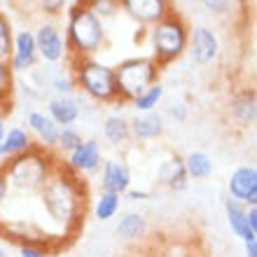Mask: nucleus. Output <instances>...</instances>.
Segmentation results:
<instances>
[{
  "label": "nucleus",
  "mask_w": 257,
  "mask_h": 257,
  "mask_svg": "<svg viewBox=\"0 0 257 257\" xmlns=\"http://www.w3.org/2000/svg\"><path fill=\"white\" fill-rule=\"evenodd\" d=\"M115 231H117V236L124 238V241H138L148 231L145 215H141V213H126V215L119 217Z\"/></svg>",
  "instance_id": "nucleus-22"
},
{
  "label": "nucleus",
  "mask_w": 257,
  "mask_h": 257,
  "mask_svg": "<svg viewBox=\"0 0 257 257\" xmlns=\"http://www.w3.org/2000/svg\"><path fill=\"white\" fill-rule=\"evenodd\" d=\"M187 54L194 63L206 66L213 63L220 54V40H217L215 31L208 26H194L190 28V40H187Z\"/></svg>",
  "instance_id": "nucleus-8"
},
{
  "label": "nucleus",
  "mask_w": 257,
  "mask_h": 257,
  "mask_svg": "<svg viewBox=\"0 0 257 257\" xmlns=\"http://www.w3.org/2000/svg\"><path fill=\"white\" fill-rule=\"evenodd\" d=\"M157 183L169 187L173 192H180L187 187L190 183V176L185 171V164H183V157H169L166 162H162L157 166Z\"/></svg>",
  "instance_id": "nucleus-15"
},
{
  "label": "nucleus",
  "mask_w": 257,
  "mask_h": 257,
  "mask_svg": "<svg viewBox=\"0 0 257 257\" xmlns=\"http://www.w3.org/2000/svg\"><path fill=\"white\" fill-rule=\"evenodd\" d=\"M52 162H54V157L49 155L47 148L33 145L24 155L10 157L3 164V173H5V180L10 187L19 192H33L40 190L47 183V178L52 176V171H54Z\"/></svg>",
  "instance_id": "nucleus-3"
},
{
  "label": "nucleus",
  "mask_w": 257,
  "mask_h": 257,
  "mask_svg": "<svg viewBox=\"0 0 257 257\" xmlns=\"http://www.w3.org/2000/svg\"><path fill=\"white\" fill-rule=\"evenodd\" d=\"M169 115L176 119V122H187V117H190V108H187V103L183 101H173L169 105Z\"/></svg>",
  "instance_id": "nucleus-34"
},
{
  "label": "nucleus",
  "mask_w": 257,
  "mask_h": 257,
  "mask_svg": "<svg viewBox=\"0 0 257 257\" xmlns=\"http://www.w3.org/2000/svg\"><path fill=\"white\" fill-rule=\"evenodd\" d=\"M68 0H38V7L45 17H59L66 10Z\"/></svg>",
  "instance_id": "nucleus-32"
},
{
  "label": "nucleus",
  "mask_w": 257,
  "mask_h": 257,
  "mask_svg": "<svg viewBox=\"0 0 257 257\" xmlns=\"http://www.w3.org/2000/svg\"><path fill=\"white\" fill-rule=\"evenodd\" d=\"M257 238V206H248L243 215V241Z\"/></svg>",
  "instance_id": "nucleus-31"
},
{
  "label": "nucleus",
  "mask_w": 257,
  "mask_h": 257,
  "mask_svg": "<svg viewBox=\"0 0 257 257\" xmlns=\"http://www.w3.org/2000/svg\"><path fill=\"white\" fill-rule=\"evenodd\" d=\"M101 187L103 192H110V194H126V190H131L128 169L117 159H105L101 164Z\"/></svg>",
  "instance_id": "nucleus-13"
},
{
  "label": "nucleus",
  "mask_w": 257,
  "mask_h": 257,
  "mask_svg": "<svg viewBox=\"0 0 257 257\" xmlns=\"http://www.w3.org/2000/svg\"><path fill=\"white\" fill-rule=\"evenodd\" d=\"M33 38H35V49H38V59H42L45 63H61L68 56L63 35L54 24L38 26Z\"/></svg>",
  "instance_id": "nucleus-10"
},
{
  "label": "nucleus",
  "mask_w": 257,
  "mask_h": 257,
  "mask_svg": "<svg viewBox=\"0 0 257 257\" xmlns=\"http://www.w3.org/2000/svg\"><path fill=\"white\" fill-rule=\"evenodd\" d=\"M131 136L141 138V141H155L164 134V117L152 110V112H138L134 119H128Z\"/></svg>",
  "instance_id": "nucleus-18"
},
{
  "label": "nucleus",
  "mask_w": 257,
  "mask_h": 257,
  "mask_svg": "<svg viewBox=\"0 0 257 257\" xmlns=\"http://www.w3.org/2000/svg\"><path fill=\"white\" fill-rule=\"evenodd\" d=\"M103 136L110 145H124V143L131 138V126H128V119L119 112H112L103 119Z\"/></svg>",
  "instance_id": "nucleus-20"
},
{
  "label": "nucleus",
  "mask_w": 257,
  "mask_h": 257,
  "mask_svg": "<svg viewBox=\"0 0 257 257\" xmlns=\"http://www.w3.org/2000/svg\"><path fill=\"white\" fill-rule=\"evenodd\" d=\"M126 196L131 199V201H145L150 194L145 190H126Z\"/></svg>",
  "instance_id": "nucleus-37"
},
{
  "label": "nucleus",
  "mask_w": 257,
  "mask_h": 257,
  "mask_svg": "<svg viewBox=\"0 0 257 257\" xmlns=\"http://www.w3.org/2000/svg\"><path fill=\"white\" fill-rule=\"evenodd\" d=\"M12 42H14L12 24L7 19V14L0 12V61H10V56H12Z\"/></svg>",
  "instance_id": "nucleus-27"
},
{
  "label": "nucleus",
  "mask_w": 257,
  "mask_h": 257,
  "mask_svg": "<svg viewBox=\"0 0 257 257\" xmlns=\"http://www.w3.org/2000/svg\"><path fill=\"white\" fill-rule=\"evenodd\" d=\"M33 148V141H31V134L26 128L21 126H12L10 131H5L3 141H0V152L3 157H17V155H24L26 150Z\"/></svg>",
  "instance_id": "nucleus-19"
},
{
  "label": "nucleus",
  "mask_w": 257,
  "mask_h": 257,
  "mask_svg": "<svg viewBox=\"0 0 257 257\" xmlns=\"http://www.w3.org/2000/svg\"><path fill=\"white\" fill-rule=\"evenodd\" d=\"M7 194H10V185H7V180H5V173H3V169H0V206L5 203Z\"/></svg>",
  "instance_id": "nucleus-36"
},
{
  "label": "nucleus",
  "mask_w": 257,
  "mask_h": 257,
  "mask_svg": "<svg viewBox=\"0 0 257 257\" xmlns=\"http://www.w3.org/2000/svg\"><path fill=\"white\" fill-rule=\"evenodd\" d=\"M229 115L234 119V124L241 128H248L255 124L257 119V98L255 89H241L231 96L229 101Z\"/></svg>",
  "instance_id": "nucleus-14"
},
{
  "label": "nucleus",
  "mask_w": 257,
  "mask_h": 257,
  "mask_svg": "<svg viewBox=\"0 0 257 257\" xmlns=\"http://www.w3.org/2000/svg\"><path fill=\"white\" fill-rule=\"evenodd\" d=\"M66 52L68 59L96 56L105 45V24L89 12L82 3H75L66 17Z\"/></svg>",
  "instance_id": "nucleus-2"
},
{
  "label": "nucleus",
  "mask_w": 257,
  "mask_h": 257,
  "mask_svg": "<svg viewBox=\"0 0 257 257\" xmlns=\"http://www.w3.org/2000/svg\"><path fill=\"white\" fill-rule=\"evenodd\" d=\"M10 68L12 73H28L31 68H35L38 63V49H35V38L33 31H17L12 42V56H10Z\"/></svg>",
  "instance_id": "nucleus-12"
},
{
  "label": "nucleus",
  "mask_w": 257,
  "mask_h": 257,
  "mask_svg": "<svg viewBox=\"0 0 257 257\" xmlns=\"http://www.w3.org/2000/svg\"><path fill=\"white\" fill-rule=\"evenodd\" d=\"M19 255L21 257H49V252H47V248H42V245L21 243L19 245Z\"/></svg>",
  "instance_id": "nucleus-35"
},
{
  "label": "nucleus",
  "mask_w": 257,
  "mask_h": 257,
  "mask_svg": "<svg viewBox=\"0 0 257 257\" xmlns=\"http://www.w3.org/2000/svg\"><path fill=\"white\" fill-rule=\"evenodd\" d=\"M47 115L54 119L59 128L73 126L80 119V103L73 96H54L47 101Z\"/></svg>",
  "instance_id": "nucleus-16"
},
{
  "label": "nucleus",
  "mask_w": 257,
  "mask_h": 257,
  "mask_svg": "<svg viewBox=\"0 0 257 257\" xmlns=\"http://www.w3.org/2000/svg\"><path fill=\"white\" fill-rule=\"evenodd\" d=\"M245 208H248V206L234 201V199H224V215H227V222H229L231 231H234L241 241H243V215H245Z\"/></svg>",
  "instance_id": "nucleus-26"
},
{
  "label": "nucleus",
  "mask_w": 257,
  "mask_h": 257,
  "mask_svg": "<svg viewBox=\"0 0 257 257\" xmlns=\"http://www.w3.org/2000/svg\"><path fill=\"white\" fill-rule=\"evenodd\" d=\"M201 5L206 7L210 14H229L234 0H201Z\"/></svg>",
  "instance_id": "nucleus-33"
},
{
  "label": "nucleus",
  "mask_w": 257,
  "mask_h": 257,
  "mask_svg": "<svg viewBox=\"0 0 257 257\" xmlns=\"http://www.w3.org/2000/svg\"><path fill=\"white\" fill-rule=\"evenodd\" d=\"M26 124L28 128L38 136V141H40L42 148H56V141H59V126L54 124V119L47 115V112H42V110H31L26 115Z\"/></svg>",
  "instance_id": "nucleus-17"
},
{
  "label": "nucleus",
  "mask_w": 257,
  "mask_h": 257,
  "mask_svg": "<svg viewBox=\"0 0 257 257\" xmlns=\"http://www.w3.org/2000/svg\"><path fill=\"white\" fill-rule=\"evenodd\" d=\"M77 3H82L103 24L108 19H115L117 14H119V0H77Z\"/></svg>",
  "instance_id": "nucleus-25"
},
{
  "label": "nucleus",
  "mask_w": 257,
  "mask_h": 257,
  "mask_svg": "<svg viewBox=\"0 0 257 257\" xmlns=\"http://www.w3.org/2000/svg\"><path fill=\"white\" fill-rule=\"evenodd\" d=\"M70 75L75 80V87L89 98L98 103H115L119 101L115 82V68L98 61L96 56L84 59H70ZM122 103V101H119Z\"/></svg>",
  "instance_id": "nucleus-4"
},
{
  "label": "nucleus",
  "mask_w": 257,
  "mask_h": 257,
  "mask_svg": "<svg viewBox=\"0 0 257 257\" xmlns=\"http://www.w3.org/2000/svg\"><path fill=\"white\" fill-rule=\"evenodd\" d=\"M119 206H122V199L119 194H110V192H101V196L96 199V217L101 222H108L119 213Z\"/></svg>",
  "instance_id": "nucleus-24"
},
{
  "label": "nucleus",
  "mask_w": 257,
  "mask_h": 257,
  "mask_svg": "<svg viewBox=\"0 0 257 257\" xmlns=\"http://www.w3.org/2000/svg\"><path fill=\"white\" fill-rule=\"evenodd\" d=\"M42 208L54 222L73 224L84 213V199L80 194V183L73 173H68V166H54L47 183L40 187Z\"/></svg>",
  "instance_id": "nucleus-1"
},
{
  "label": "nucleus",
  "mask_w": 257,
  "mask_h": 257,
  "mask_svg": "<svg viewBox=\"0 0 257 257\" xmlns=\"http://www.w3.org/2000/svg\"><path fill=\"white\" fill-rule=\"evenodd\" d=\"M164 94H166L164 84L162 82H155V84L145 89L141 96H136L134 101H131V105H134L136 112H152V110H157V105L162 103Z\"/></svg>",
  "instance_id": "nucleus-23"
},
{
  "label": "nucleus",
  "mask_w": 257,
  "mask_h": 257,
  "mask_svg": "<svg viewBox=\"0 0 257 257\" xmlns=\"http://www.w3.org/2000/svg\"><path fill=\"white\" fill-rule=\"evenodd\" d=\"M243 245H245V257H257V238L243 241Z\"/></svg>",
  "instance_id": "nucleus-38"
},
{
  "label": "nucleus",
  "mask_w": 257,
  "mask_h": 257,
  "mask_svg": "<svg viewBox=\"0 0 257 257\" xmlns=\"http://www.w3.org/2000/svg\"><path fill=\"white\" fill-rule=\"evenodd\" d=\"M187 40H190V26L183 14L171 12L155 26H150V52L159 66H169L187 54Z\"/></svg>",
  "instance_id": "nucleus-5"
},
{
  "label": "nucleus",
  "mask_w": 257,
  "mask_h": 257,
  "mask_svg": "<svg viewBox=\"0 0 257 257\" xmlns=\"http://www.w3.org/2000/svg\"><path fill=\"white\" fill-rule=\"evenodd\" d=\"M14 91V73L10 63L0 61V101H7Z\"/></svg>",
  "instance_id": "nucleus-29"
},
{
  "label": "nucleus",
  "mask_w": 257,
  "mask_h": 257,
  "mask_svg": "<svg viewBox=\"0 0 257 257\" xmlns=\"http://www.w3.org/2000/svg\"><path fill=\"white\" fill-rule=\"evenodd\" d=\"M119 12L141 26H155L166 14L173 12L171 0H119Z\"/></svg>",
  "instance_id": "nucleus-7"
},
{
  "label": "nucleus",
  "mask_w": 257,
  "mask_h": 257,
  "mask_svg": "<svg viewBox=\"0 0 257 257\" xmlns=\"http://www.w3.org/2000/svg\"><path fill=\"white\" fill-rule=\"evenodd\" d=\"M52 89L56 91V96H73L75 91H77V87H75V80L73 75L68 73H56L54 77H52Z\"/></svg>",
  "instance_id": "nucleus-30"
},
{
  "label": "nucleus",
  "mask_w": 257,
  "mask_h": 257,
  "mask_svg": "<svg viewBox=\"0 0 257 257\" xmlns=\"http://www.w3.org/2000/svg\"><path fill=\"white\" fill-rule=\"evenodd\" d=\"M3 159H5V157H3V152H0V169H3V164H5Z\"/></svg>",
  "instance_id": "nucleus-41"
},
{
  "label": "nucleus",
  "mask_w": 257,
  "mask_h": 257,
  "mask_svg": "<svg viewBox=\"0 0 257 257\" xmlns=\"http://www.w3.org/2000/svg\"><path fill=\"white\" fill-rule=\"evenodd\" d=\"M183 164L192 180H206V178L213 176V159L203 150H192L190 155L183 159Z\"/></svg>",
  "instance_id": "nucleus-21"
},
{
  "label": "nucleus",
  "mask_w": 257,
  "mask_h": 257,
  "mask_svg": "<svg viewBox=\"0 0 257 257\" xmlns=\"http://www.w3.org/2000/svg\"><path fill=\"white\" fill-rule=\"evenodd\" d=\"M82 141H84V138H82V134L75 126H63V128H59V141H56V148L68 155V152H73Z\"/></svg>",
  "instance_id": "nucleus-28"
},
{
  "label": "nucleus",
  "mask_w": 257,
  "mask_h": 257,
  "mask_svg": "<svg viewBox=\"0 0 257 257\" xmlns=\"http://www.w3.org/2000/svg\"><path fill=\"white\" fill-rule=\"evenodd\" d=\"M3 136H5V119L0 117V141H3Z\"/></svg>",
  "instance_id": "nucleus-39"
},
{
  "label": "nucleus",
  "mask_w": 257,
  "mask_h": 257,
  "mask_svg": "<svg viewBox=\"0 0 257 257\" xmlns=\"http://www.w3.org/2000/svg\"><path fill=\"white\" fill-rule=\"evenodd\" d=\"M229 199L243 203V206H257V169L252 164H243L231 171L227 180Z\"/></svg>",
  "instance_id": "nucleus-9"
},
{
  "label": "nucleus",
  "mask_w": 257,
  "mask_h": 257,
  "mask_svg": "<svg viewBox=\"0 0 257 257\" xmlns=\"http://www.w3.org/2000/svg\"><path fill=\"white\" fill-rule=\"evenodd\" d=\"M162 66L152 56H128L115 66V82L119 101H134L136 96H141L148 87L159 82Z\"/></svg>",
  "instance_id": "nucleus-6"
},
{
  "label": "nucleus",
  "mask_w": 257,
  "mask_h": 257,
  "mask_svg": "<svg viewBox=\"0 0 257 257\" xmlns=\"http://www.w3.org/2000/svg\"><path fill=\"white\" fill-rule=\"evenodd\" d=\"M0 257H7V255H5V248H3V245H0Z\"/></svg>",
  "instance_id": "nucleus-40"
},
{
  "label": "nucleus",
  "mask_w": 257,
  "mask_h": 257,
  "mask_svg": "<svg viewBox=\"0 0 257 257\" xmlns=\"http://www.w3.org/2000/svg\"><path fill=\"white\" fill-rule=\"evenodd\" d=\"M103 164V152H101V145L96 138H87L82 141L73 152H68V162L66 166L75 173H87V176H94L98 173Z\"/></svg>",
  "instance_id": "nucleus-11"
}]
</instances>
